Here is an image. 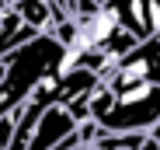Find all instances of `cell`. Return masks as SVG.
Wrapping results in <instances>:
<instances>
[{"instance_id": "6da1fadb", "label": "cell", "mask_w": 160, "mask_h": 150, "mask_svg": "<svg viewBox=\"0 0 160 150\" xmlns=\"http://www.w3.org/2000/svg\"><path fill=\"white\" fill-rule=\"evenodd\" d=\"M66 56H70V49L56 35H49V32L28 39V42L18 45V49H11V53L4 56L7 73H4V84H0V119L18 115V112L28 108V101L35 98L38 84Z\"/></svg>"}, {"instance_id": "7a4b0ae2", "label": "cell", "mask_w": 160, "mask_h": 150, "mask_svg": "<svg viewBox=\"0 0 160 150\" xmlns=\"http://www.w3.org/2000/svg\"><path fill=\"white\" fill-rule=\"evenodd\" d=\"M91 119L104 133H153L160 126V84H101L91 98Z\"/></svg>"}, {"instance_id": "3957f363", "label": "cell", "mask_w": 160, "mask_h": 150, "mask_svg": "<svg viewBox=\"0 0 160 150\" xmlns=\"http://www.w3.org/2000/svg\"><path fill=\"white\" fill-rule=\"evenodd\" d=\"M112 87H132V84H160V39L139 42L129 56H122L115 63V70L108 73Z\"/></svg>"}, {"instance_id": "277c9868", "label": "cell", "mask_w": 160, "mask_h": 150, "mask_svg": "<svg viewBox=\"0 0 160 150\" xmlns=\"http://www.w3.org/2000/svg\"><path fill=\"white\" fill-rule=\"evenodd\" d=\"M77 129H80V119H77L70 108H63V105H52V108L42 112L38 126H35V133H32L28 150H59Z\"/></svg>"}, {"instance_id": "5b68a950", "label": "cell", "mask_w": 160, "mask_h": 150, "mask_svg": "<svg viewBox=\"0 0 160 150\" xmlns=\"http://www.w3.org/2000/svg\"><path fill=\"white\" fill-rule=\"evenodd\" d=\"M104 7H108L122 21V28H129L139 42L153 39V28H150V7H153V0H108Z\"/></svg>"}, {"instance_id": "8992f818", "label": "cell", "mask_w": 160, "mask_h": 150, "mask_svg": "<svg viewBox=\"0 0 160 150\" xmlns=\"http://www.w3.org/2000/svg\"><path fill=\"white\" fill-rule=\"evenodd\" d=\"M35 35H42V32L28 28L11 7H0V59H4L11 49H18V45H24L28 39H35Z\"/></svg>"}, {"instance_id": "52a82bcc", "label": "cell", "mask_w": 160, "mask_h": 150, "mask_svg": "<svg viewBox=\"0 0 160 150\" xmlns=\"http://www.w3.org/2000/svg\"><path fill=\"white\" fill-rule=\"evenodd\" d=\"M11 11L35 32H52L56 28V7H52L49 0H18Z\"/></svg>"}, {"instance_id": "ba28073f", "label": "cell", "mask_w": 160, "mask_h": 150, "mask_svg": "<svg viewBox=\"0 0 160 150\" xmlns=\"http://www.w3.org/2000/svg\"><path fill=\"white\" fill-rule=\"evenodd\" d=\"M139 150H160V140L153 136V133H146V140H143V147Z\"/></svg>"}, {"instance_id": "9c48e42d", "label": "cell", "mask_w": 160, "mask_h": 150, "mask_svg": "<svg viewBox=\"0 0 160 150\" xmlns=\"http://www.w3.org/2000/svg\"><path fill=\"white\" fill-rule=\"evenodd\" d=\"M84 150H98V147H84Z\"/></svg>"}, {"instance_id": "30bf717a", "label": "cell", "mask_w": 160, "mask_h": 150, "mask_svg": "<svg viewBox=\"0 0 160 150\" xmlns=\"http://www.w3.org/2000/svg\"><path fill=\"white\" fill-rule=\"evenodd\" d=\"M98 4H108V0H98Z\"/></svg>"}]
</instances>
